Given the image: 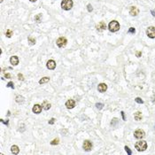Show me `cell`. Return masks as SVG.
I'll return each mask as SVG.
<instances>
[{
    "instance_id": "8fae6325",
    "label": "cell",
    "mask_w": 155,
    "mask_h": 155,
    "mask_svg": "<svg viewBox=\"0 0 155 155\" xmlns=\"http://www.w3.org/2000/svg\"><path fill=\"white\" fill-rule=\"evenodd\" d=\"M138 13H139V10L136 6H131L130 9H129V14H130V15H132V16H136V15L138 14Z\"/></svg>"
},
{
    "instance_id": "d4e9b609",
    "label": "cell",
    "mask_w": 155,
    "mask_h": 155,
    "mask_svg": "<svg viewBox=\"0 0 155 155\" xmlns=\"http://www.w3.org/2000/svg\"><path fill=\"white\" fill-rule=\"evenodd\" d=\"M117 123H118V119H117V118H114V119L112 120V122H111V125H113V127H115Z\"/></svg>"
},
{
    "instance_id": "8992f818",
    "label": "cell",
    "mask_w": 155,
    "mask_h": 155,
    "mask_svg": "<svg viewBox=\"0 0 155 155\" xmlns=\"http://www.w3.org/2000/svg\"><path fill=\"white\" fill-rule=\"evenodd\" d=\"M146 35L150 38H155V27H149L146 30Z\"/></svg>"
},
{
    "instance_id": "ac0fdd59",
    "label": "cell",
    "mask_w": 155,
    "mask_h": 155,
    "mask_svg": "<svg viewBox=\"0 0 155 155\" xmlns=\"http://www.w3.org/2000/svg\"><path fill=\"white\" fill-rule=\"evenodd\" d=\"M49 81H50V77L45 76V77H43L40 81H39V83H40V84H43V83H47V82H49Z\"/></svg>"
},
{
    "instance_id": "83f0119b",
    "label": "cell",
    "mask_w": 155,
    "mask_h": 155,
    "mask_svg": "<svg viewBox=\"0 0 155 155\" xmlns=\"http://www.w3.org/2000/svg\"><path fill=\"white\" fill-rule=\"evenodd\" d=\"M135 101H136V103H138V104H143V103H144L143 99H140V98H136V99H135Z\"/></svg>"
},
{
    "instance_id": "cb8c5ba5",
    "label": "cell",
    "mask_w": 155,
    "mask_h": 155,
    "mask_svg": "<svg viewBox=\"0 0 155 155\" xmlns=\"http://www.w3.org/2000/svg\"><path fill=\"white\" fill-rule=\"evenodd\" d=\"M128 34H135V33H136V29H135V28H129V29H128Z\"/></svg>"
},
{
    "instance_id": "7a4b0ae2",
    "label": "cell",
    "mask_w": 155,
    "mask_h": 155,
    "mask_svg": "<svg viewBox=\"0 0 155 155\" xmlns=\"http://www.w3.org/2000/svg\"><path fill=\"white\" fill-rule=\"evenodd\" d=\"M135 148H136L138 152H144L147 149V143L145 141H139L135 144Z\"/></svg>"
},
{
    "instance_id": "9a60e30c",
    "label": "cell",
    "mask_w": 155,
    "mask_h": 155,
    "mask_svg": "<svg viewBox=\"0 0 155 155\" xmlns=\"http://www.w3.org/2000/svg\"><path fill=\"white\" fill-rule=\"evenodd\" d=\"M42 106H43V109L44 110H49L50 108H51V105L49 103L48 101H46V100H44V101L43 102V104H42Z\"/></svg>"
},
{
    "instance_id": "3957f363",
    "label": "cell",
    "mask_w": 155,
    "mask_h": 155,
    "mask_svg": "<svg viewBox=\"0 0 155 155\" xmlns=\"http://www.w3.org/2000/svg\"><path fill=\"white\" fill-rule=\"evenodd\" d=\"M73 0H62L61 2V7L66 11H68L73 7Z\"/></svg>"
},
{
    "instance_id": "d590c367",
    "label": "cell",
    "mask_w": 155,
    "mask_h": 155,
    "mask_svg": "<svg viewBox=\"0 0 155 155\" xmlns=\"http://www.w3.org/2000/svg\"><path fill=\"white\" fill-rule=\"evenodd\" d=\"M151 13H152V16H154V17H155V10H152V12H151Z\"/></svg>"
},
{
    "instance_id": "8d00e7d4",
    "label": "cell",
    "mask_w": 155,
    "mask_h": 155,
    "mask_svg": "<svg viewBox=\"0 0 155 155\" xmlns=\"http://www.w3.org/2000/svg\"><path fill=\"white\" fill-rule=\"evenodd\" d=\"M30 2H35V1H36V0H29Z\"/></svg>"
},
{
    "instance_id": "7c38bea8",
    "label": "cell",
    "mask_w": 155,
    "mask_h": 155,
    "mask_svg": "<svg viewBox=\"0 0 155 155\" xmlns=\"http://www.w3.org/2000/svg\"><path fill=\"white\" fill-rule=\"evenodd\" d=\"M96 28L97 29H98V31H103V30H105L106 28V23H105L104 21H100L99 24L97 25Z\"/></svg>"
},
{
    "instance_id": "d6a6232c",
    "label": "cell",
    "mask_w": 155,
    "mask_h": 155,
    "mask_svg": "<svg viewBox=\"0 0 155 155\" xmlns=\"http://www.w3.org/2000/svg\"><path fill=\"white\" fill-rule=\"evenodd\" d=\"M136 57H137V58H139V57H141L142 52H141V51H136Z\"/></svg>"
},
{
    "instance_id": "603a6c76",
    "label": "cell",
    "mask_w": 155,
    "mask_h": 155,
    "mask_svg": "<svg viewBox=\"0 0 155 155\" xmlns=\"http://www.w3.org/2000/svg\"><path fill=\"white\" fill-rule=\"evenodd\" d=\"M103 106H104V104H102V103H97L96 104V107L99 110H101Z\"/></svg>"
},
{
    "instance_id": "484cf974",
    "label": "cell",
    "mask_w": 155,
    "mask_h": 155,
    "mask_svg": "<svg viewBox=\"0 0 155 155\" xmlns=\"http://www.w3.org/2000/svg\"><path fill=\"white\" fill-rule=\"evenodd\" d=\"M6 87L7 88H12V89H14V84L13 82H9L8 83H7V85H6Z\"/></svg>"
},
{
    "instance_id": "277c9868",
    "label": "cell",
    "mask_w": 155,
    "mask_h": 155,
    "mask_svg": "<svg viewBox=\"0 0 155 155\" xmlns=\"http://www.w3.org/2000/svg\"><path fill=\"white\" fill-rule=\"evenodd\" d=\"M67 40L66 37H63V36H61V37L58 38V40L56 41V43L57 45L59 46V48H62V47H64V46L67 45Z\"/></svg>"
},
{
    "instance_id": "52a82bcc",
    "label": "cell",
    "mask_w": 155,
    "mask_h": 155,
    "mask_svg": "<svg viewBox=\"0 0 155 155\" xmlns=\"http://www.w3.org/2000/svg\"><path fill=\"white\" fill-rule=\"evenodd\" d=\"M92 143H91V141H89V140H85V141L83 142V149L85 150L86 152H89V151H91V149H92Z\"/></svg>"
},
{
    "instance_id": "6da1fadb",
    "label": "cell",
    "mask_w": 155,
    "mask_h": 155,
    "mask_svg": "<svg viewBox=\"0 0 155 155\" xmlns=\"http://www.w3.org/2000/svg\"><path fill=\"white\" fill-rule=\"evenodd\" d=\"M108 28L111 32H117L118 30L120 29V24L116 21H113L108 25Z\"/></svg>"
},
{
    "instance_id": "9c48e42d",
    "label": "cell",
    "mask_w": 155,
    "mask_h": 155,
    "mask_svg": "<svg viewBox=\"0 0 155 155\" xmlns=\"http://www.w3.org/2000/svg\"><path fill=\"white\" fill-rule=\"evenodd\" d=\"M42 109H43V106H40V105L36 104V105H35V106H33L32 111L35 113L38 114V113H40L42 112Z\"/></svg>"
},
{
    "instance_id": "d6986e66",
    "label": "cell",
    "mask_w": 155,
    "mask_h": 155,
    "mask_svg": "<svg viewBox=\"0 0 155 155\" xmlns=\"http://www.w3.org/2000/svg\"><path fill=\"white\" fill-rule=\"evenodd\" d=\"M28 43H29L30 45H34L35 43V38H33L32 36H28Z\"/></svg>"
},
{
    "instance_id": "5b68a950",
    "label": "cell",
    "mask_w": 155,
    "mask_h": 155,
    "mask_svg": "<svg viewBox=\"0 0 155 155\" xmlns=\"http://www.w3.org/2000/svg\"><path fill=\"white\" fill-rule=\"evenodd\" d=\"M134 136L137 139H142L145 136V133H144V131L143 130V129L138 128V129H136V130L134 132Z\"/></svg>"
},
{
    "instance_id": "ffe728a7",
    "label": "cell",
    "mask_w": 155,
    "mask_h": 155,
    "mask_svg": "<svg viewBox=\"0 0 155 155\" xmlns=\"http://www.w3.org/2000/svg\"><path fill=\"white\" fill-rule=\"evenodd\" d=\"M16 102L17 103H23L24 102V98L21 96L16 97Z\"/></svg>"
},
{
    "instance_id": "4fadbf2b",
    "label": "cell",
    "mask_w": 155,
    "mask_h": 155,
    "mask_svg": "<svg viewBox=\"0 0 155 155\" xmlns=\"http://www.w3.org/2000/svg\"><path fill=\"white\" fill-rule=\"evenodd\" d=\"M98 90H99V92H106V91L107 90V85L106 83H100L99 84V87H98Z\"/></svg>"
},
{
    "instance_id": "f1b7e54d",
    "label": "cell",
    "mask_w": 155,
    "mask_h": 155,
    "mask_svg": "<svg viewBox=\"0 0 155 155\" xmlns=\"http://www.w3.org/2000/svg\"><path fill=\"white\" fill-rule=\"evenodd\" d=\"M18 78H19V80L21 81H24V78H23V75H22V74H18Z\"/></svg>"
},
{
    "instance_id": "74e56055",
    "label": "cell",
    "mask_w": 155,
    "mask_h": 155,
    "mask_svg": "<svg viewBox=\"0 0 155 155\" xmlns=\"http://www.w3.org/2000/svg\"><path fill=\"white\" fill-rule=\"evenodd\" d=\"M0 2H1V3H2V2H3V0H0Z\"/></svg>"
},
{
    "instance_id": "f546056e",
    "label": "cell",
    "mask_w": 155,
    "mask_h": 155,
    "mask_svg": "<svg viewBox=\"0 0 155 155\" xmlns=\"http://www.w3.org/2000/svg\"><path fill=\"white\" fill-rule=\"evenodd\" d=\"M87 7H88V11L91 13V12H92V10H93V8H92V6H91V4H89L88 6H87Z\"/></svg>"
},
{
    "instance_id": "e0dca14e",
    "label": "cell",
    "mask_w": 155,
    "mask_h": 155,
    "mask_svg": "<svg viewBox=\"0 0 155 155\" xmlns=\"http://www.w3.org/2000/svg\"><path fill=\"white\" fill-rule=\"evenodd\" d=\"M134 118H135V120H137V121H138V120H142V113L140 112H136V113H135V114H134Z\"/></svg>"
},
{
    "instance_id": "4316f807",
    "label": "cell",
    "mask_w": 155,
    "mask_h": 155,
    "mask_svg": "<svg viewBox=\"0 0 155 155\" xmlns=\"http://www.w3.org/2000/svg\"><path fill=\"white\" fill-rule=\"evenodd\" d=\"M124 149H125V151L127 152V153H128V155H131V154H132V152H131V150L129 149V148H128V146H125V147H124Z\"/></svg>"
},
{
    "instance_id": "ba28073f",
    "label": "cell",
    "mask_w": 155,
    "mask_h": 155,
    "mask_svg": "<svg viewBox=\"0 0 155 155\" xmlns=\"http://www.w3.org/2000/svg\"><path fill=\"white\" fill-rule=\"evenodd\" d=\"M46 67H47V68L50 70L55 69V67H56V62L54 61L53 59H51V60H49V61L47 62Z\"/></svg>"
},
{
    "instance_id": "5bb4252c",
    "label": "cell",
    "mask_w": 155,
    "mask_h": 155,
    "mask_svg": "<svg viewBox=\"0 0 155 155\" xmlns=\"http://www.w3.org/2000/svg\"><path fill=\"white\" fill-rule=\"evenodd\" d=\"M10 62H11L12 65H14V66H17V65L19 64V58H18L17 56L11 57V59H10Z\"/></svg>"
},
{
    "instance_id": "4dcf8cb0",
    "label": "cell",
    "mask_w": 155,
    "mask_h": 155,
    "mask_svg": "<svg viewBox=\"0 0 155 155\" xmlns=\"http://www.w3.org/2000/svg\"><path fill=\"white\" fill-rule=\"evenodd\" d=\"M55 120H55L54 118H51V120H49V124H53V123L55 122Z\"/></svg>"
},
{
    "instance_id": "e575fe53",
    "label": "cell",
    "mask_w": 155,
    "mask_h": 155,
    "mask_svg": "<svg viewBox=\"0 0 155 155\" xmlns=\"http://www.w3.org/2000/svg\"><path fill=\"white\" fill-rule=\"evenodd\" d=\"M5 76H6V78H7V79H10V78H11V75H10V74H6Z\"/></svg>"
},
{
    "instance_id": "836d02e7",
    "label": "cell",
    "mask_w": 155,
    "mask_h": 155,
    "mask_svg": "<svg viewBox=\"0 0 155 155\" xmlns=\"http://www.w3.org/2000/svg\"><path fill=\"white\" fill-rule=\"evenodd\" d=\"M121 113V116H122V119H123V120H126V118H125V113H124V112H121L120 113Z\"/></svg>"
},
{
    "instance_id": "2e32d148",
    "label": "cell",
    "mask_w": 155,
    "mask_h": 155,
    "mask_svg": "<svg viewBox=\"0 0 155 155\" xmlns=\"http://www.w3.org/2000/svg\"><path fill=\"white\" fill-rule=\"evenodd\" d=\"M11 152L13 154H18L20 152L19 147L17 146V145H13V146L11 147Z\"/></svg>"
},
{
    "instance_id": "44dd1931",
    "label": "cell",
    "mask_w": 155,
    "mask_h": 155,
    "mask_svg": "<svg viewBox=\"0 0 155 155\" xmlns=\"http://www.w3.org/2000/svg\"><path fill=\"white\" fill-rule=\"evenodd\" d=\"M13 34H14V32H13V31H12L11 29H7L6 30V36H7V37H11L12 35H13Z\"/></svg>"
},
{
    "instance_id": "30bf717a",
    "label": "cell",
    "mask_w": 155,
    "mask_h": 155,
    "mask_svg": "<svg viewBox=\"0 0 155 155\" xmlns=\"http://www.w3.org/2000/svg\"><path fill=\"white\" fill-rule=\"evenodd\" d=\"M66 106H67V108H68V109H72V108H74V107L75 106V101L73 100V99L67 100V101L66 102Z\"/></svg>"
},
{
    "instance_id": "7402d4cb",
    "label": "cell",
    "mask_w": 155,
    "mask_h": 155,
    "mask_svg": "<svg viewBox=\"0 0 155 155\" xmlns=\"http://www.w3.org/2000/svg\"><path fill=\"white\" fill-rule=\"evenodd\" d=\"M59 143V138H56V139H53V140L51 142V145H55V144H58Z\"/></svg>"
},
{
    "instance_id": "1f68e13d",
    "label": "cell",
    "mask_w": 155,
    "mask_h": 155,
    "mask_svg": "<svg viewBox=\"0 0 155 155\" xmlns=\"http://www.w3.org/2000/svg\"><path fill=\"white\" fill-rule=\"evenodd\" d=\"M40 18H41V14H38V15L35 17V21H40Z\"/></svg>"
}]
</instances>
